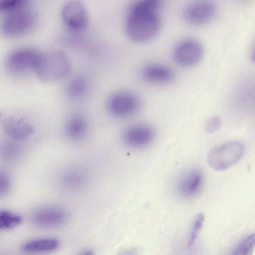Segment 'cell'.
I'll return each mask as SVG.
<instances>
[{
    "label": "cell",
    "mask_w": 255,
    "mask_h": 255,
    "mask_svg": "<svg viewBox=\"0 0 255 255\" xmlns=\"http://www.w3.org/2000/svg\"><path fill=\"white\" fill-rule=\"evenodd\" d=\"M159 0H141L130 7L126 19L127 35L135 42H142L154 37L161 24Z\"/></svg>",
    "instance_id": "cell-1"
},
{
    "label": "cell",
    "mask_w": 255,
    "mask_h": 255,
    "mask_svg": "<svg viewBox=\"0 0 255 255\" xmlns=\"http://www.w3.org/2000/svg\"><path fill=\"white\" fill-rule=\"evenodd\" d=\"M71 67L70 59L65 52L53 50L41 53L35 71L41 80L52 82L67 76Z\"/></svg>",
    "instance_id": "cell-2"
},
{
    "label": "cell",
    "mask_w": 255,
    "mask_h": 255,
    "mask_svg": "<svg viewBox=\"0 0 255 255\" xmlns=\"http://www.w3.org/2000/svg\"><path fill=\"white\" fill-rule=\"evenodd\" d=\"M244 152L243 144L236 141H229L213 148L209 152V166L217 171H224L230 168L242 157Z\"/></svg>",
    "instance_id": "cell-3"
},
{
    "label": "cell",
    "mask_w": 255,
    "mask_h": 255,
    "mask_svg": "<svg viewBox=\"0 0 255 255\" xmlns=\"http://www.w3.org/2000/svg\"><path fill=\"white\" fill-rule=\"evenodd\" d=\"M27 5L7 12L0 24V30L3 35L17 36L31 29L35 16L32 11L26 8Z\"/></svg>",
    "instance_id": "cell-4"
},
{
    "label": "cell",
    "mask_w": 255,
    "mask_h": 255,
    "mask_svg": "<svg viewBox=\"0 0 255 255\" xmlns=\"http://www.w3.org/2000/svg\"><path fill=\"white\" fill-rule=\"evenodd\" d=\"M203 52V47L200 41L194 38H187L176 44L173 51V56L178 65L190 67L199 62Z\"/></svg>",
    "instance_id": "cell-5"
},
{
    "label": "cell",
    "mask_w": 255,
    "mask_h": 255,
    "mask_svg": "<svg viewBox=\"0 0 255 255\" xmlns=\"http://www.w3.org/2000/svg\"><path fill=\"white\" fill-rule=\"evenodd\" d=\"M140 106L137 97L134 94L122 92L114 94L110 97L107 104L109 114L116 118H123L135 113Z\"/></svg>",
    "instance_id": "cell-6"
},
{
    "label": "cell",
    "mask_w": 255,
    "mask_h": 255,
    "mask_svg": "<svg viewBox=\"0 0 255 255\" xmlns=\"http://www.w3.org/2000/svg\"><path fill=\"white\" fill-rule=\"evenodd\" d=\"M41 53L30 48L16 50L8 55L6 65L8 70L20 74L35 70Z\"/></svg>",
    "instance_id": "cell-7"
},
{
    "label": "cell",
    "mask_w": 255,
    "mask_h": 255,
    "mask_svg": "<svg viewBox=\"0 0 255 255\" xmlns=\"http://www.w3.org/2000/svg\"><path fill=\"white\" fill-rule=\"evenodd\" d=\"M154 128L146 124H136L127 128L123 132L122 139L127 146L142 148L149 145L154 139Z\"/></svg>",
    "instance_id": "cell-8"
},
{
    "label": "cell",
    "mask_w": 255,
    "mask_h": 255,
    "mask_svg": "<svg viewBox=\"0 0 255 255\" xmlns=\"http://www.w3.org/2000/svg\"><path fill=\"white\" fill-rule=\"evenodd\" d=\"M61 16L66 26L74 31L83 30L88 23V10L85 5L78 0L68 1L64 4Z\"/></svg>",
    "instance_id": "cell-9"
},
{
    "label": "cell",
    "mask_w": 255,
    "mask_h": 255,
    "mask_svg": "<svg viewBox=\"0 0 255 255\" xmlns=\"http://www.w3.org/2000/svg\"><path fill=\"white\" fill-rule=\"evenodd\" d=\"M216 12V5L212 1L196 0L187 5L184 10L183 16L188 23L200 25L210 21Z\"/></svg>",
    "instance_id": "cell-10"
},
{
    "label": "cell",
    "mask_w": 255,
    "mask_h": 255,
    "mask_svg": "<svg viewBox=\"0 0 255 255\" xmlns=\"http://www.w3.org/2000/svg\"><path fill=\"white\" fill-rule=\"evenodd\" d=\"M89 181V174L84 167L71 165L64 169L60 174L59 183L64 191L76 192L85 188Z\"/></svg>",
    "instance_id": "cell-11"
},
{
    "label": "cell",
    "mask_w": 255,
    "mask_h": 255,
    "mask_svg": "<svg viewBox=\"0 0 255 255\" xmlns=\"http://www.w3.org/2000/svg\"><path fill=\"white\" fill-rule=\"evenodd\" d=\"M68 218V212L64 208L57 205H48L36 211L33 221L42 227H57L65 224Z\"/></svg>",
    "instance_id": "cell-12"
},
{
    "label": "cell",
    "mask_w": 255,
    "mask_h": 255,
    "mask_svg": "<svg viewBox=\"0 0 255 255\" xmlns=\"http://www.w3.org/2000/svg\"><path fill=\"white\" fill-rule=\"evenodd\" d=\"M203 183L202 171L198 168H192L180 177L177 183V190L181 197L191 198L198 195Z\"/></svg>",
    "instance_id": "cell-13"
},
{
    "label": "cell",
    "mask_w": 255,
    "mask_h": 255,
    "mask_svg": "<svg viewBox=\"0 0 255 255\" xmlns=\"http://www.w3.org/2000/svg\"><path fill=\"white\" fill-rule=\"evenodd\" d=\"M89 130V124L86 119L80 114L70 116L64 125V133L66 137L73 142L84 139Z\"/></svg>",
    "instance_id": "cell-14"
},
{
    "label": "cell",
    "mask_w": 255,
    "mask_h": 255,
    "mask_svg": "<svg viewBox=\"0 0 255 255\" xmlns=\"http://www.w3.org/2000/svg\"><path fill=\"white\" fill-rule=\"evenodd\" d=\"M141 75L146 81L155 84H166L174 78L173 71L169 67L160 64H150L142 70Z\"/></svg>",
    "instance_id": "cell-15"
},
{
    "label": "cell",
    "mask_w": 255,
    "mask_h": 255,
    "mask_svg": "<svg viewBox=\"0 0 255 255\" xmlns=\"http://www.w3.org/2000/svg\"><path fill=\"white\" fill-rule=\"evenodd\" d=\"M2 128L5 134L17 140L26 139L33 132L32 126L22 119L8 118L3 121Z\"/></svg>",
    "instance_id": "cell-16"
},
{
    "label": "cell",
    "mask_w": 255,
    "mask_h": 255,
    "mask_svg": "<svg viewBox=\"0 0 255 255\" xmlns=\"http://www.w3.org/2000/svg\"><path fill=\"white\" fill-rule=\"evenodd\" d=\"M59 246V241L53 238H47L30 241L23 247V250L27 253H43L55 251Z\"/></svg>",
    "instance_id": "cell-17"
},
{
    "label": "cell",
    "mask_w": 255,
    "mask_h": 255,
    "mask_svg": "<svg viewBox=\"0 0 255 255\" xmlns=\"http://www.w3.org/2000/svg\"><path fill=\"white\" fill-rule=\"evenodd\" d=\"M88 87V83L84 77L76 76L69 81L66 91L71 98L77 99L85 95Z\"/></svg>",
    "instance_id": "cell-18"
},
{
    "label": "cell",
    "mask_w": 255,
    "mask_h": 255,
    "mask_svg": "<svg viewBox=\"0 0 255 255\" xmlns=\"http://www.w3.org/2000/svg\"><path fill=\"white\" fill-rule=\"evenodd\" d=\"M255 235L251 234L240 243L233 255H252L255 247Z\"/></svg>",
    "instance_id": "cell-19"
},
{
    "label": "cell",
    "mask_w": 255,
    "mask_h": 255,
    "mask_svg": "<svg viewBox=\"0 0 255 255\" xmlns=\"http://www.w3.org/2000/svg\"><path fill=\"white\" fill-rule=\"evenodd\" d=\"M19 216L9 212H0V229H9L17 226L21 222Z\"/></svg>",
    "instance_id": "cell-20"
},
{
    "label": "cell",
    "mask_w": 255,
    "mask_h": 255,
    "mask_svg": "<svg viewBox=\"0 0 255 255\" xmlns=\"http://www.w3.org/2000/svg\"><path fill=\"white\" fill-rule=\"evenodd\" d=\"M204 218L205 217L204 214L203 213H200L196 216L194 220L187 245L188 249H191L194 245L198 235L202 228Z\"/></svg>",
    "instance_id": "cell-21"
},
{
    "label": "cell",
    "mask_w": 255,
    "mask_h": 255,
    "mask_svg": "<svg viewBox=\"0 0 255 255\" xmlns=\"http://www.w3.org/2000/svg\"><path fill=\"white\" fill-rule=\"evenodd\" d=\"M28 1L24 0H0V11L9 12L27 5Z\"/></svg>",
    "instance_id": "cell-22"
},
{
    "label": "cell",
    "mask_w": 255,
    "mask_h": 255,
    "mask_svg": "<svg viewBox=\"0 0 255 255\" xmlns=\"http://www.w3.org/2000/svg\"><path fill=\"white\" fill-rule=\"evenodd\" d=\"M222 120L217 116L209 118L205 124V129L209 133H212L218 130L222 126Z\"/></svg>",
    "instance_id": "cell-23"
},
{
    "label": "cell",
    "mask_w": 255,
    "mask_h": 255,
    "mask_svg": "<svg viewBox=\"0 0 255 255\" xmlns=\"http://www.w3.org/2000/svg\"><path fill=\"white\" fill-rule=\"evenodd\" d=\"M10 180L6 174L0 171V196L6 193L9 188Z\"/></svg>",
    "instance_id": "cell-24"
},
{
    "label": "cell",
    "mask_w": 255,
    "mask_h": 255,
    "mask_svg": "<svg viewBox=\"0 0 255 255\" xmlns=\"http://www.w3.org/2000/svg\"><path fill=\"white\" fill-rule=\"evenodd\" d=\"M139 252L138 248L130 247L122 251L118 255H138Z\"/></svg>",
    "instance_id": "cell-25"
},
{
    "label": "cell",
    "mask_w": 255,
    "mask_h": 255,
    "mask_svg": "<svg viewBox=\"0 0 255 255\" xmlns=\"http://www.w3.org/2000/svg\"><path fill=\"white\" fill-rule=\"evenodd\" d=\"M80 255H95V253L92 250L87 249L82 252Z\"/></svg>",
    "instance_id": "cell-26"
}]
</instances>
